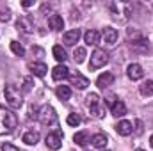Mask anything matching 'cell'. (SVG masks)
<instances>
[{
  "label": "cell",
  "mask_w": 153,
  "mask_h": 151,
  "mask_svg": "<svg viewBox=\"0 0 153 151\" xmlns=\"http://www.w3.org/2000/svg\"><path fill=\"white\" fill-rule=\"evenodd\" d=\"M16 29L23 34H32L34 32V20L30 16H20L16 20Z\"/></svg>",
  "instance_id": "8"
},
{
  "label": "cell",
  "mask_w": 153,
  "mask_h": 151,
  "mask_svg": "<svg viewBox=\"0 0 153 151\" xmlns=\"http://www.w3.org/2000/svg\"><path fill=\"white\" fill-rule=\"evenodd\" d=\"M85 57H87V53H85V48H82V46L75 48V52H73V59H75L76 64H82V62L85 61Z\"/></svg>",
  "instance_id": "27"
},
{
  "label": "cell",
  "mask_w": 153,
  "mask_h": 151,
  "mask_svg": "<svg viewBox=\"0 0 153 151\" xmlns=\"http://www.w3.org/2000/svg\"><path fill=\"white\" fill-rule=\"evenodd\" d=\"M45 142H46V148L48 150H59L61 146H62V133L59 132V130H55V132H50L48 135H46V139H45Z\"/></svg>",
  "instance_id": "7"
},
{
  "label": "cell",
  "mask_w": 153,
  "mask_h": 151,
  "mask_svg": "<svg viewBox=\"0 0 153 151\" xmlns=\"http://www.w3.org/2000/svg\"><path fill=\"white\" fill-rule=\"evenodd\" d=\"M18 126V117L16 114L5 107H0V135L11 133Z\"/></svg>",
  "instance_id": "2"
},
{
  "label": "cell",
  "mask_w": 153,
  "mask_h": 151,
  "mask_svg": "<svg viewBox=\"0 0 153 151\" xmlns=\"http://www.w3.org/2000/svg\"><path fill=\"white\" fill-rule=\"evenodd\" d=\"M150 146H152V148H153V135H152V137H150Z\"/></svg>",
  "instance_id": "35"
},
{
  "label": "cell",
  "mask_w": 153,
  "mask_h": 151,
  "mask_svg": "<svg viewBox=\"0 0 153 151\" xmlns=\"http://www.w3.org/2000/svg\"><path fill=\"white\" fill-rule=\"evenodd\" d=\"M66 123H68L70 126H78V124L82 123V117H80L78 114H70L68 119H66Z\"/></svg>",
  "instance_id": "29"
},
{
  "label": "cell",
  "mask_w": 153,
  "mask_h": 151,
  "mask_svg": "<svg viewBox=\"0 0 153 151\" xmlns=\"http://www.w3.org/2000/svg\"><path fill=\"white\" fill-rule=\"evenodd\" d=\"M11 20V9H2L0 11V21H9Z\"/></svg>",
  "instance_id": "30"
},
{
  "label": "cell",
  "mask_w": 153,
  "mask_h": 151,
  "mask_svg": "<svg viewBox=\"0 0 153 151\" xmlns=\"http://www.w3.org/2000/svg\"><path fill=\"white\" fill-rule=\"evenodd\" d=\"M107 142H109V139H107L105 133H96V135L91 137V144H93L94 148H98V150H105Z\"/></svg>",
  "instance_id": "17"
},
{
  "label": "cell",
  "mask_w": 153,
  "mask_h": 151,
  "mask_svg": "<svg viewBox=\"0 0 153 151\" xmlns=\"http://www.w3.org/2000/svg\"><path fill=\"white\" fill-rule=\"evenodd\" d=\"M38 119L43 126H55L57 124V112L52 105H43L38 110Z\"/></svg>",
  "instance_id": "3"
},
{
  "label": "cell",
  "mask_w": 153,
  "mask_h": 151,
  "mask_svg": "<svg viewBox=\"0 0 153 151\" xmlns=\"http://www.w3.org/2000/svg\"><path fill=\"white\" fill-rule=\"evenodd\" d=\"M102 36H103L105 43H107L109 46H114L116 43H117V30L112 29V27H105V29L102 30Z\"/></svg>",
  "instance_id": "13"
},
{
  "label": "cell",
  "mask_w": 153,
  "mask_h": 151,
  "mask_svg": "<svg viewBox=\"0 0 153 151\" xmlns=\"http://www.w3.org/2000/svg\"><path fill=\"white\" fill-rule=\"evenodd\" d=\"M114 128H116V132H117L119 135H123V137H128V135L134 132V124H132L130 121H125V119H123V121H119Z\"/></svg>",
  "instance_id": "14"
},
{
  "label": "cell",
  "mask_w": 153,
  "mask_h": 151,
  "mask_svg": "<svg viewBox=\"0 0 153 151\" xmlns=\"http://www.w3.org/2000/svg\"><path fill=\"white\" fill-rule=\"evenodd\" d=\"M52 52H53V57H55V59H57L59 62H64V61L68 59V55H66V50H64V48H62L61 44H55Z\"/></svg>",
  "instance_id": "26"
},
{
  "label": "cell",
  "mask_w": 153,
  "mask_h": 151,
  "mask_svg": "<svg viewBox=\"0 0 153 151\" xmlns=\"http://www.w3.org/2000/svg\"><path fill=\"white\" fill-rule=\"evenodd\" d=\"M30 87H32V80H30V78H25V85H23V91L27 93V91H30Z\"/></svg>",
  "instance_id": "32"
},
{
  "label": "cell",
  "mask_w": 153,
  "mask_h": 151,
  "mask_svg": "<svg viewBox=\"0 0 153 151\" xmlns=\"http://www.w3.org/2000/svg\"><path fill=\"white\" fill-rule=\"evenodd\" d=\"M25 144H29V146H36L39 142V133L38 132H34V130H29V132H25L23 133V139H22Z\"/></svg>",
  "instance_id": "21"
},
{
  "label": "cell",
  "mask_w": 153,
  "mask_h": 151,
  "mask_svg": "<svg viewBox=\"0 0 153 151\" xmlns=\"http://www.w3.org/2000/svg\"><path fill=\"white\" fill-rule=\"evenodd\" d=\"M135 151H144V150H135Z\"/></svg>",
  "instance_id": "36"
},
{
  "label": "cell",
  "mask_w": 153,
  "mask_h": 151,
  "mask_svg": "<svg viewBox=\"0 0 153 151\" xmlns=\"http://www.w3.org/2000/svg\"><path fill=\"white\" fill-rule=\"evenodd\" d=\"M4 93H5V100H7V103H9L11 109H20V107H22L23 98H22L20 87L9 84V85H5V91H4Z\"/></svg>",
  "instance_id": "5"
},
{
  "label": "cell",
  "mask_w": 153,
  "mask_h": 151,
  "mask_svg": "<svg viewBox=\"0 0 153 151\" xmlns=\"http://www.w3.org/2000/svg\"><path fill=\"white\" fill-rule=\"evenodd\" d=\"M132 48L135 50V52H139V53H148V50H150V44H148V41L143 38V39H137V41H134L132 43Z\"/></svg>",
  "instance_id": "23"
},
{
  "label": "cell",
  "mask_w": 153,
  "mask_h": 151,
  "mask_svg": "<svg viewBox=\"0 0 153 151\" xmlns=\"http://www.w3.org/2000/svg\"><path fill=\"white\" fill-rule=\"evenodd\" d=\"M112 84H114V75L109 73V71L102 73V75L96 78V85H98L100 89H107V87H111Z\"/></svg>",
  "instance_id": "12"
},
{
  "label": "cell",
  "mask_w": 153,
  "mask_h": 151,
  "mask_svg": "<svg viewBox=\"0 0 153 151\" xmlns=\"http://www.w3.org/2000/svg\"><path fill=\"white\" fill-rule=\"evenodd\" d=\"M22 5H23V7H30V5H32V2H30V0H25Z\"/></svg>",
  "instance_id": "34"
},
{
  "label": "cell",
  "mask_w": 153,
  "mask_h": 151,
  "mask_svg": "<svg viewBox=\"0 0 153 151\" xmlns=\"http://www.w3.org/2000/svg\"><path fill=\"white\" fill-rule=\"evenodd\" d=\"M109 62V53L102 48H96L91 55V62H89V70H100Z\"/></svg>",
  "instance_id": "6"
},
{
  "label": "cell",
  "mask_w": 153,
  "mask_h": 151,
  "mask_svg": "<svg viewBox=\"0 0 153 151\" xmlns=\"http://www.w3.org/2000/svg\"><path fill=\"white\" fill-rule=\"evenodd\" d=\"M139 93L143 96H153V80H146L139 85Z\"/></svg>",
  "instance_id": "25"
},
{
  "label": "cell",
  "mask_w": 153,
  "mask_h": 151,
  "mask_svg": "<svg viewBox=\"0 0 153 151\" xmlns=\"http://www.w3.org/2000/svg\"><path fill=\"white\" fill-rule=\"evenodd\" d=\"M73 141L78 146H85L87 142H91V137H89L87 132H76L75 135H73Z\"/></svg>",
  "instance_id": "24"
},
{
  "label": "cell",
  "mask_w": 153,
  "mask_h": 151,
  "mask_svg": "<svg viewBox=\"0 0 153 151\" xmlns=\"http://www.w3.org/2000/svg\"><path fill=\"white\" fill-rule=\"evenodd\" d=\"M102 151H109V150H102Z\"/></svg>",
  "instance_id": "37"
},
{
  "label": "cell",
  "mask_w": 153,
  "mask_h": 151,
  "mask_svg": "<svg viewBox=\"0 0 153 151\" xmlns=\"http://www.w3.org/2000/svg\"><path fill=\"white\" fill-rule=\"evenodd\" d=\"M29 70L32 71V75L45 76L46 71H48V66H46L45 62H30V64H29Z\"/></svg>",
  "instance_id": "18"
},
{
  "label": "cell",
  "mask_w": 153,
  "mask_h": 151,
  "mask_svg": "<svg viewBox=\"0 0 153 151\" xmlns=\"http://www.w3.org/2000/svg\"><path fill=\"white\" fill-rule=\"evenodd\" d=\"M100 38H102L100 32H98V30H93V29L84 34V41H85L89 46H96V44L100 43Z\"/></svg>",
  "instance_id": "19"
},
{
  "label": "cell",
  "mask_w": 153,
  "mask_h": 151,
  "mask_svg": "<svg viewBox=\"0 0 153 151\" xmlns=\"http://www.w3.org/2000/svg\"><path fill=\"white\" fill-rule=\"evenodd\" d=\"M55 94H57V98H59V100L66 101V100H70V98H71V89H70V85H57Z\"/></svg>",
  "instance_id": "22"
},
{
  "label": "cell",
  "mask_w": 153,
  "mask_h": 151,
  "mask_svg": "<svg viewBox=\"0 0 153 151\" xmlns=\"http://www.w3.org/2000/svg\"><path fill=\"white\" fill-rule=\"evenodd\" d=\"M48 27H50L52 30H62V29H64V20H62V16L52 14V16L48 18Z\"/></svg>",
  "instance_id": "16"
},
{
  "label": "cell",
  "mask_w": 153,
  "mask_h": 151,
  "mask_svg": "<svg viewBox=\"0 0 153 151\" xmlns=\"http://www.w3.org/2000/svg\"><path fill=\"white\" fill-rule=\"evenodd\" d=\"M126 75H128L130 80H141V78L144 76V70H143L141 64L132 62V64H128V68H126Z\"/></svg>",
  "instance_id": "9"
},
{
  "label": "cell",
  "mask_w": 153,
  "mask_h": 151,
  "mask_svg": "<svg viewBox=\"0 0 153 151\" xmlns=\"http://www.w3.org/2000/svg\"><path fill=\"white\" fill-rule=\"evenodd\" d=\"M2 151H20L16 146H13V144H9V142H5V144H2Z\"/></svg>",
  "instance_id": "31"
},
{
  "label": "cell",
  "mask_w": 153,
  "mask_h": 151,
  "mask_svg": "<svg viewBox=\"0 0 153 151\" xmlns=\"http://www.w3.org/2000/svg\"><path fill=\"white\" fill-rule=\"evenodd\" d=\"M109 13H111V18L117 23H126L130 20V14H132L130 5L126 2H121V0L109 4Z\"/></svg>",
  "instance_id": "1"
},
{
  "label": "cell",
  "mask_w": 153,
  "mask_h": 151,
  "mask_svg": "<svg viewBox=\"0 0 153 151\" xmlns=\"http://www.w3.org/2000/svg\"><path fill=\"white\" fill-rule=\"evenodd\" d=\"M11 52H13L14 55H18V57H23V55H25V48H23V44L18 43V41H11Z\"/></svg>",
  "instance_id": "28"
},
{
  "label": "cell",
  "mask_w": 153,
  "mask_h": 151,
  "mask_svg": "<svg viewBox=\"0 0 153 151\" xmlns=\"http://www.w3.org/2000/svg\"><path fill=\"white\" fill-rule=\"evenodd\" d=\"M111 112L114 117H123L125 114H126V105L121 101V100H116L114 103L111 105Z\"/></svg>",
  "instance_id": "20"
},
{
  "label": "cell",
  "mask_w": 153,
  "mask_h": 151,
  "mask_svg": "<svg viewBox=\"0 0 153 151\" xmlns=\"http://www.w3.org/2000/svg\"><path fill=\"white\" fill-rule=\"evenodd\" d=\"M70 82H71V85H75L76 89H85V87L89 85V80L84 75H80V73L70 75Z\"/></svg>",
  "instance_id": "15"
},
{
  "label": "cell",
  "mask_w": 153,
  "mask_h": 151,
  "mask_svg": "<svg viewBox=\"0 0 153 151\" xmlns=\"http://www.w3.org/2000/svg\"><path fill=\"white\" fill-rule=\"evenodd\" d=\"M85 100H87L89 112H91V115H93L94 119H102V117L105 115V107L102 105V100H100V96H98L96 93H91Z\"/></svg>",
  "instance_id": "4"
},
{
  "label": "cell",
  "mask_w": 153,
  "mask_h": 151,
  "mask_svg": "<svg viewBox=\"0 0 153 151\" xmlns=\"http://www.w3.org/2000/svg\"><path fill=\"white\" fill-rule=\"evenodd\" d=\"M78 39H80V30H78V29H73V30L64 32L62 43H64L66 46H75L76 43H78Z\"/></svg>",
  "instance_id": "11"
},
{
  "label": "cell",
  "mask_w": 153,
  "mask_h": 151,
  "mask_svg": "<svg viewBox=\"0 0 153 151\" xmlns=\"http://www.w3.org/2000/svg\"><path fill=\"white\" fill-rule=\"evenodd\" d=\"M135 126H137L135 133H137V135H141V133H143V121H139V119H137V121H135Z\"/></svg>",
  "instance_id": "33"
},
{
  "label": "cell",
  "mask_w": 153,
  "mask_h": 151,
  "mask_svg": "<svg viewBox=\"0 0 153 151\" xmlns=\"http://www.w3.org/2000/svg\"><path fill=\"white\" fill-rule=\"evenodd\" d=\"M52 78H53L55 82H61V80L70 78V70H68V66H64V64L55 66V68L52 70Z\"/></svg>",
  "instance_id": "10"
}]
</instances>
